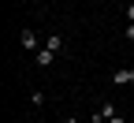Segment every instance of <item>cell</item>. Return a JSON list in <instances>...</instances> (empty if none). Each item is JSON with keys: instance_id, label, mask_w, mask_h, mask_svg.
Here are the masks:
<instances>
[{"instance_id": "7", "label": "cell", "mask_w": 134, "mask_h": 123, "mask_svg": "<svg viewBox=\"0 0 134 123\" xmlns=\"http://www.w3.org/2000/svg\"><path fill=\"white\" fill-rule=\"evenodd\" d=\"M127 41H134V23H130V26H127Z\"/></svg>"}, {"instance_id": "3", "label": "cell", "mask_w": 134, "mask_h": 123, "mask_svg": "<svg viewBox=\"0 0 134 123\" xmlns=\"http://www.w3.org/2000/svg\"><path fill=\"white\" fill-rule=\"evenodd\" d=\"M112 82H115V86H130V82H134V67H119V71L112 75Z\"/></svg>"}, {"instance_id": "10", "label": "cell", "mask_w": 134, "mask_h": 123, "mask_svg": "<svg viewBox=\"0 0 134 123\" xmlns=\"http://www.w3.org/2000/svg\"><path fill=\"white\" fill-rule=\"evenodd\" d=\"M63 123H78V119H75V116H67V119H63Z\"/></svg>"}, {"instance_id": "6", "label": "cell", "mask_w": 134, "mask_h": 123, "mask_svg": "<svg viewBox=\"0 0 134 123\" xmlns=\"http://www.w3.org/2000/svg\"><path fill=\"white\" fill-rule=\"evenodd\" d=\"M30 104H34V108H41V104H45V93H41V90H34V93H30Z\"/></svg>"}, {"instance_id": "5", "label": "cell", "mask_w": 134, "mask_h": 123, "mask_svg": "<svg viewBox=\"0 0 134 123\" xmlns=\"http://www.w3.org/2000/svg\"><path fill=\"white\" fill-rule=\"evenodd\" d=\"M52 56H56V52H48V49H41V52H37V67H48V63H52Z\"/></svg>"}, {"instance_id": "4", "label": "cell", "mask_w": 134, "mask_h": 123, "mask_svg": "<svg viewBox=\"0 0 134 123\" xmlns=\"http://www.w3.org/2000/svg\"><path fill=\"white\" fill-rule=\"evenodd\" d=\"M45 49L48 52H60L63 49V38H60V34H45Z\"/></svg>"}, {"instance_id": "8", "label": "cell", "mask_w": 134, "mask_h": 123, "mask_svg": "<svg viewBox=\"0 0 134 123\" xmlns=\"http://www.w3.org/2000/svg\"><path fill=\"white\" fill-rule=\"evenodd\" d=\"M127 19H130V23H134V4H127Z\"/></svg>"}, {"instance_id": "9", "label": "cell", "mask_w": 134, "mask_h": 123, "mask_svg": "<svg viewBox=\"0 0 134 123\" xmlns=\"http://www.w3.org/2000/svg\"><path fill=\"white\" fill-rule=\"evenodd\" d=\"M108 123H127V119H123V116H112V119H108Z\"/></svg>"}, {"instance_id": "2", "label": "cell", "mask_w": 134, "mask_h": 123, "mask_svg": "<svg viewBox=\"0 0 134 123\" xmlns=\"http://www.w3.org/2000/svg\"><path fill=\"white\" fill-rule=\"evenodd\" d=\"M19 45H23L26 52H37V45H41V34H34V30H19Z\"/></svg>"}, {"instance_id": "1", "label": "cell", "mask_w": 134, "mask_h": 123, "mask_svg": "<svg viewBox=\"0 0 134 123\" xmlns=\"http://www.w3.org/2000/svg\"><path fill=\"white\" fill-rule=\"evenodd\" d=\"M112 116H119V112H115V104H112V101H104V104H100V108H93L90 123H108Z\"/></svg>"}]
</instances>
